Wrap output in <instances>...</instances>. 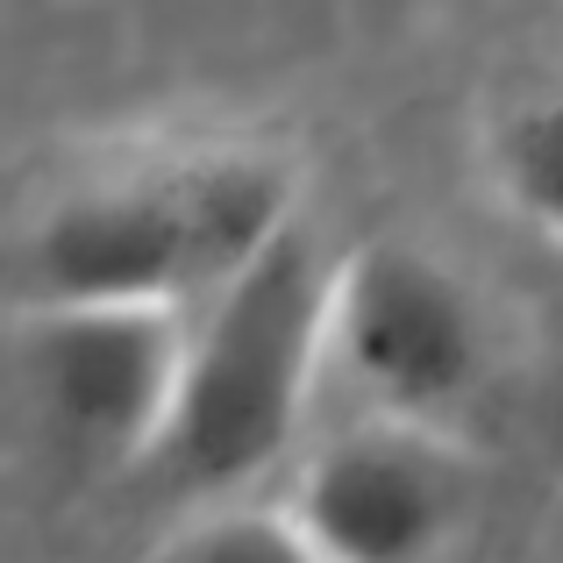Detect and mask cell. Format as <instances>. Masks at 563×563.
I'll return each instance as SVG.
<instances>
[{"label":"cell","mask_w":563,"mask_h":563,"mask_svg":"<svg viewBox=\"0 0 563 563\" xmlns=\"http://www.w3.org/2000/svg\"><path fill=\"white\" fill-rule=\"evenodd\" d=\"M292 172L257 151H186L71 186L29 235L36 307H179L214 300L292 229Z\"/></svg>","instance_id":"obj_1"},{"label":"cell","mask_w":563,"mask_h":563,"mask_svg":"<svg viewBox=\"0 0 563 563\" xmlns=\"http://www.w3.org/2000/svg\"><path fill=\"white\" fill-rule=\"evenodd\" d=\"M335 278L343 264L321 250L307 221H292L207 300L186 343L179 407L157 450L186 485L235 493L286 456L321 357L335 350Z\"/></svg>","instance_id":"obj_2"},{"label":"cell","mask_w":563,"mask_h":563,"mask_svg":"<svg viewBox=\"0 0 563 563\" xmlns=\"http://www.w3.org/2000/svg\"><path fill=\"white\" fill-rule=\"evenodd\" d=\"M335 357L393 421L450 407L485 364V321L471 286L421 243H364L335 278Z\"/></svg>","instance_id":"obj_3"},{"label":"cell","mask_w":563,"mask_h":563,"mask_svg":"<svg viewBox=\"0 0 563 563\" xmlns=\"http://www.w3.org/2000/svg\"><path fill=\"white\" fill-rule=\"evenodd\" d=\"M192 321L179 307H51L36 314L29 372L71 442L100 456L165 450Z\"/></svg>","instance_id":"obj_4"},{"label":"cell","mask_w":563,"mask_h":563,"mask_svg":"<svg viewBox=\"0 0 563 563\" xmlns=\"http://www.w3.org/2000/svg\"><path fill=\"white\" fill-rule=\"evenodd\" d=\"M292 514L329 563H421L456 521V471L413 421L357 428L307 464Z\"/></svg>","instance_id":"obj_5"},{"label":"cell","mask_w":563,"mask_h":563,"mask_svg":"<svg viewBox=\"0 0 563 563\" xmlns=\"http://www.w3.org/2000/svg\"><path fill=\"white\" fill-rule=\"evenodd\" d=\"M499 186L536 229L563 235V86L499 129Z\"/></svg>","instance_id":"obj_6"},{"label":"cell","mask_w":563,"mask_h":563,"mask_svg":"<svg viewBox=\"0 0 563 563\" xmlns=\"http://www.w3.org/2000/svg\"><path fill=\"white\" fill-rule=\"evenodd\" d=\"M192 563H329V556L314 550V536L300 528L292 507H243L207 528Z\"/></svg>","instance_id":"obj_7"}]
</instances>
